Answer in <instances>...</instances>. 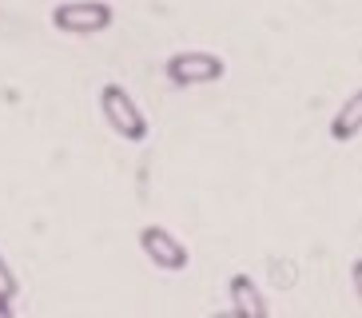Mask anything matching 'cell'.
<instances>
[{
    "instance_id": "9c48e42d",
    "label": "cell",
    "mask_w": 362,
    "mask_h": 318,
    "mask_svg": "<svg viewBox=\"0 0 362 318\" xmlns=\"http://www.w3.org/2000/svg\"><path fill=\"white\" fill-rule=\"evenodd\" d=\"M0 318H16V310H12V302H0Z\"/></svg>"
},
{
    "instance_id": "6da1fadb",
    "label": "cell",
    "mask_w": 362,
    "mask_h": 318,
    "mask_svg": "<svg viewBox=\"0 0 362 318\" xmlns=\"http://www.w3.org/2000/svg\"><path fill=\"white\" fill-rule=\"evenodd\" d=\"M116 24L107 0H64L52 8V28L64 36H100Z\"/></svg>"
},
{
    "instance_id": "ba28073f",
    "label": "cell",
    "mask_w": 362,
    "mask_h": 318,
    "mask_svg": "<svg viewBox=\"0 0 362 318\" xmlns=\"http://www.w3.org/2000/svg\"><path fill=\"white\" fill-rule=\"evenodd\" d=\"M351 286H354V298L362 302V259H354V263H351Z\"/></svg>"
},
{
    "instance_id": "7a4b0ae2",
    "label": "cell",
    "mask_w": 362,
    "mask_h": 318,
    "mask_svg": "<svg viewBox=\"0 0 362 318\" xmlns=\"http://www.w3.org/2000/svg\"><path fill=\"white\" fill-rule=\"evenodd\" d=\"M100 112H104V124L112 127V136L128 139V143H144L148 139V119H144L139 104L128 95V88H119V84L100 88Z\"/></svg>"
},
{
    "instance_id": "3957f363",
    "label": "cell",
    "mask_w": 362,
    "mask_h": 318,
    "mask_svg": "<svg viewBox=\"0 0 362 318\" xmlns=\"http://www.w3.org/2000/svg\"><path fill=\"white\" fill-rule=\"evenodd\" d=\"M227 64L215 52H175L168 60V80L175 88H199V84H215L223 80Z\"/></svg>"
},
{
    "instance_id": "8992f818",
    "label": "cell",
    "mask_w": 362,
    "mask_h": 318,
    "mask_svg": "<svg viewBox=\"0 0 362 318\" xmlns=\"http://www.w3.org/2000/svg\"><path fill=\"white\" fill-rule=\"evenodd\" d=\"M358 131H362V88L346 95L342 107L334 112V119H330V139L334 143H351Z\"/></svg>"
},
{
    "instance_id": "5b68a950",
    "label": "cell",
    "mask_w": 362,
    "mask_h": 318,
    "mask_svg": "<svg viewBox=\"0 0 362 318\" xmlns=\"http://www.w3.org/2000/svg\"><path fill=\"white\" fill-rule=\"evenodd\" d=\"M227 298H231V318H271L263 290L255 286L251 275H231L227 278Z\"/></svg>"
},
{
    "instance_id": "52a82bcc",
    "label": "cell",
    "mask_w": 362,
    "mask_h": 318,
    "mask_svg": "<svg viewBox=\"0 0 362 318\" xmlns=\"http://www.w3.org/2000/svg\"><path fill=\"white\" fill-rule=\"evenodd\" d=\"M16 295H21V283H16V275H12L8 259L0 254V302H16Z\"/></svg>"
},
{
    "instance_id": "277c9868",
    "label": "cell",
    "mask_w": 362,
    "mask_h": 318,
    "mask_svg": "<svg viewBox=\"0 0 362 318\" xmlns=\"http://www.w3.org/2000/svg\"><path fill=\"white\" fill-rule=\"evenodd\" d=\"M139 251L148 254V263L160 266V271H183V266L192 263L187 247H183L168 227H156V223L139 231Z\"/></svg>"
}]
</instances>
